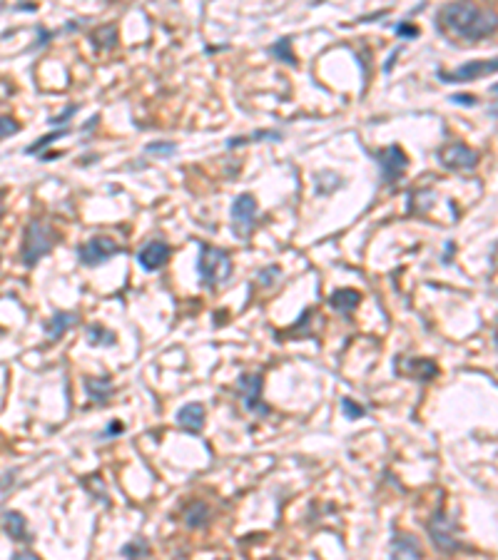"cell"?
I'll return each mask as SVG.
<instances>
[{
	"label": "cell",
	"instance_id": "6da1fadb",
	"mask_svg": "<svg viewBox=\"0 0 498 560\" xmlns=\"http://www.w3.org/2000/svg\"><path fill=\"white\" fill-rule=\"evenodd\" d=\"M433 23L443 38H451L461 45H476L496 33V13L473 3H451L438 8Z\"/></svg>",
	"mask_w": 498,
	"mask_h": 560
},
{
	"label": "cell",
	"instance_id": "7a4b0ae2",
	"mask_svg": "<svg viewBox=\"0 0 498 560\" xmlns=\"http://www.w3.org/2000/svg\"><path fill=\"white\" fill-rule=\"evenodd\" d=\"M199 257H197V274L204 289L214 291L224 286L234 274L232 254L222 247H212L207 242H197Z\"/></svg>",
	"mask_w": 498,
	"mask_h": 560
},
{
	"label": "cell",
	"instance_id": "3957f363",
	"mask_svg": "<svg viewBox=\"0 0 498 560\" xmlns=\"http://www.w3.org/2000/svg\"><path fill=\"white\" fill-rule=\"evenodd\" d=\"M55 247V232L43 219H31L26 227V242H23V264L35 267L45 254H50Z\"/></svg>",
	"mask_w": 498,
	"mask_h": 560
},
{
	"label": "cell",
	"instance_id": "277c9868",
	"mask_svg": "<svg viewBox=\"0 0 498 560\" xmlns=\"http://www.w3.org/2000/svg\"><path fill=\"white\" fill-rule=\"evenodd\" d=\"M257 212H260V207H257L255 194L242 192L232 202V207H229V227H232V235L237 240H249V235H252L257 224Z\"/></svg>",
	"mask_w": 498,
	"mask_h": 560
},
{
	"label": "cell",
	"instance_id": "5b68a950",
	"mask_svg": "<svg viewBox=\"0 0 498 560\" xmlns=\"http://www.w3.org/2000/svg\"><path fill=\"white\" fill-rule=\"evenodd\" d=\"M426 530H428V538H431L433 548H436L438 553L451 555L461 548V540H458V525L453 523L443 510H436V513L428 518Z\"/></svg>",
	"mask_w": 498,
	"mask_h": 560
},
{
	"label": "cell",
	"instance_id": "8992f818",
	"mask_svg": "<svg viewBox=\"0 0 498 560\" xmlns=\"http://www.w3.org/2000/svg\"><path fill=\"white\" fill-rule=\"evenodd\" d=\"M262 388H265L262 374H239L237 396L242 401L244 411L255 413V416H270V406L262 401Z\"/></svg>",
	"mask_w": 498,
	"mask_h": 560
},
{
	"label": "cell",
	"instance_id": "52a82bcc",
	"mask_svg": "<svg viewBox=\"0 0 498 560\" xmlns=\"http://www.w3.org/2000/svg\"><path fill=\"white\" fill-rule=\"evenodd\" d=\"M371 157L377 159V167L384 184H397L404 177V172L409 169V157L399 145H389V147L379 150V152H371Z\"/></svg>",
	"mask_w": 498,
	"mask_h": 560
},
{
	"label": "cell",
	"instance_id": "ba28073f",
	"mask_svg": "<svg viewBox=\"0 0 498 560\" xmlns=\"http://www.w3.org/2000/svg\"><path fill=\"white\" fill-rule=\"evenodd\" d=\"M120 252H122V247L117 245L112 237L97 235L77 247V259H80L82 267H100V264H105L110 257L120 254Z\"/></svg>",
	"mask_w": 498,
	"mask_h": 560
},
{
	"label": "cell",
	"instance_id": "9c48e42d",
	"mask_svg": "<svg viewBox=\"0 0 498 560\" xmlns=\"http://www.w3.org/2000/svg\"><path fill=\"white\" fill-rule=\"evenodd\" d=\"M438 159L451 172H466V169H476V164L481 162V155L463 142H451L438 150Z\"/></svg>",
	"mask_w": 498,
	"mask_h": 560
},
{
	"label": "cell",
	"instance_id": "30bf717a",
	"mask_svg": "<svg viewBox=\"0 0 498 560\" xmlns=\"http://www.w3.org/2000/svg\"><path fill=\"white\" fill-rule=\"evenodd\" d=\"M496 57H491V60H471L463 62L456 70H436V77L441 82H446V85H461V82H473L483 75H491V72H496Z\"/></svg>",
	"mask_w": 498,
	"mask_h": 560
},
{
	"label": "cell",
	"instance_id": "8fae6325",
	"mask_svg": "<svg viewBox=\"0 0 498 560\" xmlns=\"http://www.w3.org/2000/svg\"><path fill=\"white\" fill-rule=\"evenodd\" d=\"M170 257H172V247H170L167 242L155 240V242H148V245L138 252V264L143 267L145 271H160L170 262Z\"/></svg>",
	"mask_w": 498,
	"mask_h": 560
},
{
	"label": "cell",
	"instance_id": "7c38bea8",
	"mask_svg": "<svg viewBox=\"0 0 498 560\" xmlns=\"http://www.w3.org/2000/svg\"><path fill=\"white\" fill-rule=\"evenodd\" d=\"M175 421H177V426L182 428L184 433H199L204 428V421H207V411H204V406L197 401L184 403V406L175 413Z\"/></svg>",
	"mask_w": 498,
	"mask_h": 560
},
{
	"label": "cell",
	"instance_id": "4fadbf2b",
	"mask_svg": "<svg viewBox=\"0 0 498 560\" xmlns=\"http://www.w3.org/2000/svg\"><path fill=\"white\" fill-rule=\"evenodd\" d=\"M77 321H80L77 311H55V314L43 324V329H45V336L50 342H57V339H62Z\"/></svg>",
	"mask_w": 498,
	"mask_h": 560
},
{
	"label": "cell",
	"instance_id": "5bb4252c",
	"mask_svg": "<svg viewBox=\"0 0 498 560\" xmlns=\"http://www.w3.org/2000/svg\"><path fill=\"white\" fill-rule=\"evenodd\" d=\"M392 560H421V545H419V540L414 535L394 533Z\"/></svg>",
	"mask_w": 498,
	"mask_h": 560
},
{
	"label": "cell",
	"instance_id": "9a60e30c",
	"mask_svg": "<svg viewBox=\"0 0 498 560\" xmlns=\"http://www.w3.org/2000/svg\"><path fill=\"white\" fill-rule=\"evenodd\" d=\"M3 520V530L11 540H28V520L21 510H6L0 515Z\"/></svg>",
	"mask_w": 498,
	"mask_h": 560
},
{
	"label": "cell",
	"instance_id": "2e32d148",
	"mask_svg": "<svg viewBox=\"0 0 498 560\" xmlns=\"http://www.w3.org/2000/svg\"><path fill=\"white\" fill-rule=\"evenodd\" d=\"M329 304L334 311L349 316L351 311H356V306L361 304V294L356 289H336L334 294L329 296Z\"/></svg>",
	"mask_w": 498,
	"mask_h": 560
},
{
	"label": "cell",
	"instance_id": "e0dca14e",
	"mask_svg": "<svg viewBox=\"0 0 498 560\" xmlns=\"http://www.w3.org/2000/svg\"><path fill=\"white\" fill-rule=\"evenodd\" d=\"M85 391L90 396V401H95L97 406H105L112 393H115V388H112L110 376H102V379H85Z\"/></svg>",
	"mask_w": 498,
	"mask_h": 560
},
{
	"label": "cell",
	"instance_id": "ac0fdd59",
	"mask_svg": "<svg viewBox=\"0 0 498 560\" xmlns=\"http://www.w3.org/2000/svg\"><path fill=\"white\" fill-rule=\"evenodd\" d=\"M399 374H406L409 379H416V381L426 383L428 379H433L438 374V366L431 359H409L406 371H399Z\"/></svg>",
	"mask_w": 498,
	"mask_h": 560
},
{
	"label": "cell",
	"instance_id": "d6986e66",
	"mask_svg": "<svg viewBox=\"0 0 498 560\" xmlns=\"http://www.w3.org/2000/svg\"><path fill=\"white\" fill-rule=\"evenodd\" d=\"M284 138V135L280 133V130H257V133L252 135H242V138H232L227 140V147H242V145H249V142H280V140Z\"/></svg>",
	"mask_w": 498,
	"mask_h": 560
},
{
	"label": "cell",
	"instance_id": "ffe728a7",
	"mask_svg": "<svg viewBox=\"0 0 498 560\" xmlns=\"http://www.w3.org/2000/svg\"><path fill=\"white\" fill-rule=\"evenodd\" d=\"M85 339L90 347H115L117 336L110 329H105L102 324H92L85 329Z\"/></svg>",
	"mask_w": 498,
	"mask_h": 560
},
{
	"label": "cell",
	"instance_id": "44dd1931",
	"mask_svg": "<svg viewBox=\"0 0 498 560\" xmlns=\"http://www.w3.org/2000/svg\"><path fill=\"white\" fill-rule=\"evenodd\" d=\"M209 523V508L204 500H194L184 513V525L187 528H204Z\"/></svg>",
	"mask_w": 498,
	"mask_h": 560
},
{
	"label": "cell",
	"instance_id": "7402d4cb",
	"mask_svg": "<svg viewBox=\"0 0 498 560\" xmlns=\"http://www.w3.org/2000/svg\"><path fill=\"white\" fill-rule=\"evenodd\" d=\"M267 52L272 57H277L280 62H284V65H297V57L292 52V38H280L277 43H272Z\"/></svg>",
	"mask_w": 498,
	"mask_h": 560
},
{
	"label": "cell",
	"instance_id": "603a6c76",
	"mask_svg": "<svg viewBox=\"0 0 498 560\" xmlns=\"http://www.w3.org/2000/svg\"><path fill=\"white\" fill-rule=\"evenodd\" d=\"M65 135H70V130H67V128H65V130H52L50 135H43V138H38L33 145H28V147L23 150V152H26V155H40L43 150L50 147V145L55 142V140L65 138Z\"/></svg>",
	"mask_w": 498,
	"mask_h": 560
},
{
	"label": "cell",
	"instance_id": "cb8c5ba5",
	"mask_svg": "<svg viewBox=\"0 0 498 560\" xmlns=\"http://www.w3.org/2000/svg\"><path fill=\"white\" fill-rule=\"evenodd\" d=\"M90 40L95 43V47H100V50H107V47H112L117 43V28L115 26H102V28H97V30L90 35Z\"/></svg>",
	"mask_w": 498,
	"mask_h": 560
},
{
	"label": "cell",
	"instance_id": "d4e9b609",
	"mask_svg": "<svg viewBox=\"0 0 498 560\" xmlns=\"http://www.w3.org/2000/svg\"><path fill=\"white\" fill-rule=\"evenodd\" d=\"M341 413H344L349 421H359V418L366 416V408L359 406L354 398H341Z\"/></svg>",
	"mask_w": 498,
	"mask_h": 560
},
{
	"label": "cell",
	"instance_id": "484cf974",
	"mask_svg": "<svg viewBox=\"0 0 498 560\" xmlns=\"http://www.w3.org/2000/svg\"><path fill=\"white\" fill-rule=\"evenodd\" d=\"M148 553H150V545L145 543L143 538L133 540V543H128V545H122V555L130 558V560H138L140 555H148Z\"/></svg>",
	"mask_w": 498,
	"mask_h": 560
},
{
	"label": "cell",
	"instance_id": "4316f807",
	"mask_svg": "<svg viewBox=\"0 0 498 560\" xmlns=\"http://www.w3.org/2000/svg\"><path fill=\"white\" fill-rule=\"evenodd\" d=\"M77 110H80V105H67L65 110L60 112V115H55V118L48 120V125H50L52 130H65V125L70 123L72 115H75Z\"/></svg>",
	"mask_w": 498,
	"mask_h": 560
},
{
	"label": "cell",
	"instance_id": "83f0119b",
	"mask_svg": "<svg viewBox=\"0 0 498 560\" xmlns=\"http://www.w3.org/2000/svg\"><path fill=\"white\" fill-rule=\"evenodd\" d=\"M18 133H21V123L16 118H11V115H0V140H6Z\"/></svg>",
	"mask_w": 498,
	"mask_h": 560
},
{
	"label": "cell",
	"instance_id": "f1b7e54d",
	"mask_svg": "<svg viewBox=\"0 0 498 560\" xmlns=\"http://www.w3.org/2000/svg\"><path fill=\"white\" fill-rule=\"evenodd\" d=\"M145 152L148 155H165V157H170V155L177 152V145L175 142H150L148 147H145Z\"/></svg>",
	"mask_w": 498,
	"mask_h": 560
},
{
	"label": "cell",
	"instance_id": "f546056e",
	"mask_svg": "<svg viewBox=\"0 0 498 560\" xmlns=\"http://www.w3.org/2000/svg\"><path fill=\"white\" fill-rule=\"evenodd\" d=\"M275 276H282V269H280V267H277V264L267 267V269H262V271H260V284H262V286H272V284H275V281H272V279H275Z\"/></svg>",
	"mask_w": 498,
	"mask_h": 560
},
{
	"label": "cell",
	"instance_id": "4dcf8cb0",
	"mask_svg": "<svg viewBox=\"0 0 498 560\" xmlns=\"http://www.w3.org/2000/svg\"><path fill=\"white\" fill-rule=\"evenodd\" d=\"M394 33H397L399 38H419V28L416 26H411V23H397L394 26Z\"/></svg>",
	"mask_w": 498,
	"mask_h": 560
},
{
	"label": "cell",
	"instance_id": "1f68e13d",
	"mask_svg": "<svg viewBox=\"0 0 498 560\" xmlns=\"http://www.w3.org/2000/svg\"><path fill=\"white\" fill-rule=\"evenodd\" d=\"M451 102H456V105H463V107H473L478 102L476 95H468V92H456V95H451Z\"/></svg>",
	"mask_w": 498,
	"mask_h": 560
},
{
	"label": "cell",
	"instance_id": "d6a6232c",
	"mask_svg": "<svg viewBox=\"0 0 498 560\" xmlns=\"http://www.w3.org/2000/svg\"><path fill=\"white\" fill-rule=\"evenodd\" d=\"M16 476H18V471H16V469H13V471H8V474H3V476H0V491L11 488V486H13V481H16Z\"/></svg>",
	"mask_w": 498,
	"mask_h": 560
},
{
	"label": "cell",
	"instance_id": "836d02e7",
	"mask_svg": "<svg viewBox=\"0 0 498 560\" xmlns=\"http://www.w3.org/2000/svg\"><path fill=\"white\" fill-rule=\"evenodd\" d=\"M13 560H40L35 553H31V550H18V553H13Z\"/></svg>",
	"mask_w": 498,
	"mask_h": 560
},
{
	"label": "cell",
	"instance_id": "e575fe53",
	"mask_svg": "<svg viewBox=\"0 0 498 560\" xmlns=\"http://www.w3.org/2000/svg\"><path fill=\"white\" fill-rule=\"evenodd\" d=\"M117 433H122V423L120 421H115L112 426L105 428V436H117Z\"/></svg>",
	"mask_w": 498,
	"mask_h": 560
},
{
	"label": "cell",
	"instance_id": "d590c367",
	"mask_svg": "<svg viewBox=\"0 0 498 560\" xmlns=\"http://www.w3.org/2000/svg\"><path fill=\"white\" fill-rule=\"evenodd\" d=\"M399 50H402V47H397V50L392 52V57H389V60H387V65H384V72H392V67H394V60H397Z\"/></svg>",
	"mask_w": 498,
	"mask_h": 560
},
{
	"label": "cell",
	"instance_id": "8d00e7d4",
	"mask_svg": "<svg viewBox=\"0 0 498 560\" xmlns=\"http://www.w3.org/2000/svg\"><path fill=\"white\" fill-rule=\"evenodd\" d=\"M270 560H282V558H270Z\"/></svg>",
	"mask_w": 498,
	"mask_h": 560
}]
</instances>
